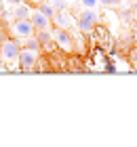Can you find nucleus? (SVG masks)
<instances>
[{
  "label": "nucleus",
  "mask_w": 137,
  "mask_h": 147,
  "mask_svg": "<svg viewBox=\"0 0 137 147\" xmlns=\"http://www.w3.org/2000/svg\"><path fill=\"white\" fill-rule=\"evenodd\" d=\"M133 13H135V15H137V2L133 4Z\"/></svg>",
  "instance_id": "nucleus-19"
},
{
  "label": "nucleus",
  "mask_w": 137,
  "mask_h": 147,
  "mask_svg": "<svg viewBox=\"0 0 137 147\" xmlns=\"http://www.w3.org/2000/svg\"><path fill=\"white\" fill-rule=\"evenodd\" d=\"M55 40H57V44H59L63 51H72L74 40H72V36H70V32H67V30L57 28V30H55Z\"/></svg>",
  "instance_id": "nucleus-5"
},
{
  "label": "nucleus",
  "mask_w": 137,
  "mask_h": 147,
  "mask_svg": "<svg viewBox=\"0 0 137 147\" xmlns=\"http://www.w3.org/2000/svg\"><path fill=\"white\" fill-rule=\"evenodd\" d=\"M32 4L30 2H21V4H15V13H13V17L15 19H30L32 17Z\"/></svg>",
  "instance_id": "nucleus-7"
},
{
  "label": "nucleus",
  "mask_w": 137,
  "mask_h": 147,
  "mask_svg": "<svg viewBox=\"0 0 137 147\" xmlns=\"http://www.w3.org/2000/svg\"><path fill=\"white\" fill-rule=\"evenodd\" d=\"M104 6H108V9H114V6H118L120 4V0H99Z\"/></svg>",
  "instance_id": "nucleus-13"
},
{
  "label": "nucleus",
  "mask_w": 137,
  "mask_h": 147,
  "mask_svg": "<svg viewBox=\"0 0 137 147\" xmlns=\"http://www.w3.org/2000/svg\"><path fill=\"white\" fill-rule=\"evenodd\" d=\"M34 36L40 40V44H42V46H49V44L53 42V38H55L49 30H36V34H34Z\"/></svg>",
  "instance_id": "nucleus-9"
},
{
  "label": "nucleus",
  "mask_w": 137,
  "mask_h": 147,
  "mask_svg": "<svg viewBox=\"0 0 137 147\" xmlns=\"http://www.w3.org/2000/svg\"><path fill=\"white\" fill-rule=\"evenodd\" d=\"M55 23H57V28H61V30H70L72 25H74V21H72V17L67 15L65 11H59L57 15H55V19H53Z\"/></svg>",
  "instance_id": "nucleus-8"
},
{
  "label": "nucleus",
  "mask_w": 137,
  "mask_h": 147,
  "mask_svg": "<svg viewBox=\"0 0 137 147\" xmlns=\"http://www.w3.org/2000/svg\"><path fill=\"white\" fill-rule=\"evenodd\" d=\"M38 9L42 11L46 17H51V19H55V15H57V11H55L53 4H38Z\"/></svg>",
  "instance_id": "nucleus-11"
},
{
  "label": "nucleus",
  "mask_w": 137,
  "mask_h": 147,
  "mask_svg": "<svg viewBox=\"0 0 137 147\" xmlns=\"http://www.w3.org/2000/svg\"><path fill=\"white\" fill-rule=\"evenodd\" d=\"M30 19H32V23H34V28H36V30H49L51 28V17H46L40 9L34 11Z\"/></svg>",
  "instance_id": "nucleus-6"
},
{
  "label": "nucleus",
  "mask_w": 137,
  "mask_h": 147,
  "mask_svg": "<svg viewBox=\"0 0 137 147\" xmlns=\"http://www.w3.org/2000/svg\"><path fill=\"white\" fill-rule=\"evenodd\" d=\"M131 59H133V61L137 63V49H133V53H131Z\"/></svg>",
  "instance_id": "nucleus-17"
},
{
  "label": "nucleus",
  "mask_w": 137,
  "mask_h": 147,
  "mask_svg": "<svg viewBox=\"0 0 137 147\" xmlns=\"http://www.w3.org/2000/svg\"><path fill=\"white\" fill-rule=\"evenodd\" d=\"M21 40L19 38H4L2 46H0V59L2 61H15L21 55Z\"/></svg>",
  "instance_id": "nucleus-1"
},
{
  "label": "nucleus",
  "mask_w": 137,
  "mask_h": 147,
  "mask_svg": "<svg viewBox=\"0 0 137 147\" xmlns=\"http://www.w3.org/2000/svg\"><path fill=\"white\" fill-rule=\"evenodd\" d=\"M51 4L55 6V11H57V13H59V11H65V9H67V2H65V0H53Z\"/></svg>",
  "instance_id": "nucleus-12"
},
{
  "label": "nucleus",
  "mask_w": 137,
  "mask_h": 147,
  "mask_svg": "<svg viewBox=\"0 0 137 147\" xmlns=\"http://www.w3.org/2000/svg\"><path fill=\"white\" fill-rule=\"evenodd\" d=\"M36 53L38 51H32V49H21V55H19V67L21 69H32L36 65Z\"/></svg>",
  "instance_id": "nucleus-4"
},
{
  "label": "nucleus",
  "mask_w": 137,
  "mask_h": 147,
  "mask_svg": "<svg viewBox=\"0 0 137 147\" xmlns=\"http://www.w3.org/2000/svg\"><path fill=\"white\" fill-rule=\"evenodd\" d=\"M80 2L85 4L87 9H95V6H97V2H99V0H80Z\"/></svg>",
  "instance_id": "nucleus-14"
},
{
  "label": "nucleus",
  "mask_w": 137,
  "mask_h": 147,
  "mask_svg": "<svg viewBox=\"0 0 137 147\" xmlns=\"http://www.w3.org/2000/svg\"><path fill=\"white\" fill-rule=\"evenodd\" d=\"M0 46H2V38H0Z\"/></svg>",
  "instance_id": "nucleus-20"
},
{
  "label": "nucleus",
  "mask_w": 137,
  "mask_h": 147,
  "mask_svg": "<svg viewBox=\"0 0 137 147\" xmlns=\"http://www.w3.org/2000/svg\"><path fill=\"white\" fill-rule=\"evenodd\" d=\"M106 69H108L110 74H114V71H116V65H112V63H110V65H106Z\"/></svg>",
  "instance_id": "nucleus-15"
},
{
  "label": "nucleus",
  "mask_w": 137,
  "mask_h": 147,
  "mask_svg": "<svg viewBox=\"0 0 137 147\" xmlns=\"http://www.w3.org/2000/svg\"><path fill=\"white\" fill-rule=\"evenodd\" d=\"M23 46L25 49H32V51H38L42 44H40V40L36 36H30V38H23Z\"/></svg>",
  "instance_id": "nucleus-10"
},
{
  "label": "nucleus",
  "mask_w": 137,
  "mask_h": 147,
  "mask_svg": "<svg viewBox=\"0 0 137 147\" xmlns=\"http://www.w3.org/2000/svg\"><path fill=\"white\" fill-rule=\"evenodd\" d=\"M97 13H95L93 9H87V11H82L80 13V17H78V28L80 32H85V34H89L95 25H97Z\"/></svg>",
  "instance_id": "nucleus-3"
},
{
  "label": "nucleus",
  "mask_w": 137,
  "mask_h": 147,
  "mask_svg": "<svg viewBox=\"0 0 137 147\" xmlns=\"http://www.w3.org/2000/svg\"><path fill=\"white\" fill-rule=\"evenodd\" d=\"M25 2H30V4H38L40 0H25Z\"/></svg>",
  "instance_id": "nucleus-18"
},
{
  "label": "nucleus",
  "mask_w": 137,
  "mask_h": 147,
  "mask_svg": "<svg viewBox=\"0 0 137 147\" xmlns=\"http://www.w3.org/2000/svg\"><path fill=\"white\" fill-rule=\"evenodd\" d=\"M4 2H9V4H21L23 0H4Z\"/></svg>",
  "instance_id": "nucleus-16"
},
{
  "label": "nucleus",
  "mask_w": 137,
  "mask_h": 147,
  "mask_svg": "<svg viewBox=\"0 0 137 147\" xmlns=\"http://www.w3.org/2000/svg\"><path fill=\"white\" fill-rule=\"evenodd\" d=\"M11 32L15 38H30L36 34V28H34L32 19H15L11 25Z\"/></svg>",
  "instance_id": "nucleus-2"
}]
</instances>
